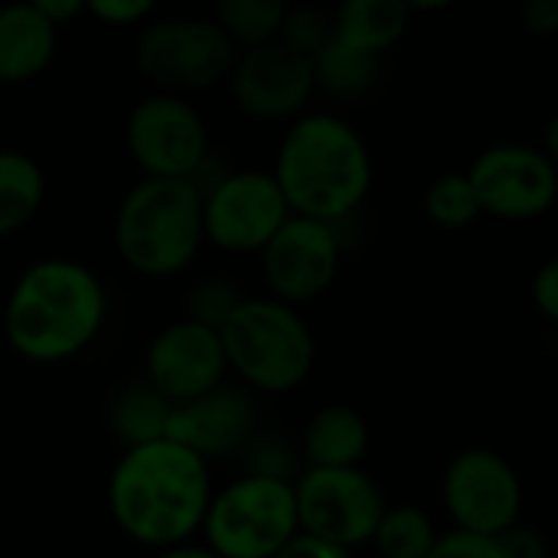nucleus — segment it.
I'll list each match as a JSON object with an SVG mask.
<instances>
[{"label": "nucleus", "instance_id": "f257e3e1", "mask_svg": "<svg viewBox=\"0 0 558 558\" xmlns=\"http://www.w3.org/2000/svg\"><path fill=\"white\" fill-rule=\"evenodd\" d=\"M210 496L207 460L171 437L125 447L109 476V512L119 532L158 551L201 532Z\"/></svg>", "mask_w": 558, "mask_h": 558}, {"label": "nucleus", "instance_id": "f03ea898", "mask_svg": "<svg viewBox=\"0 0 558 558\" xmlns=\"http://www.w3.org/2000/svg\"><path fill=\"white\" fill-rule=\"evenodd\" d=\"M109 296L99 276L80 259H40L34 263L8 296L4 336L8 345L37 365H57L102 332Z\"/></svg>", "mask_w": 558, "mask_h": 558}, {"label": "nucleus", "instance_id": "7ed1b4c3", "mask_svg": "<svg viewBox=\"0 0 558 558\" xmlns=\"http://www.w3.org/2000/svg\"><path fill=\"white\" fill-rule=\"evenodd\" d=\"M272 178L293 214L339 223L365 204L375 165L365 138L345 119L303 112L279 142Z\"/></svg>", "mask_w": 558, "mask_h": 558}, {"label": "nucleus", "instance_id": "20e7f679", "mask_svg": "<svg viewBox=\"0 0 558 558\" xmlns=\"http://www.w3.org/2000/svg\"><path fill=\"white\" fill-rule=\"evenodd\" d=\"M204 243V191L194 178L145 174L119 204L116 246L138 276L165 279L191 266Z\"/></svg>", "mask_w": 558, "mask_h": 558}, {"label": "nucleus", "instance_id": "39448f33", "mask_svg": "<svg viewBox=\"0 0 558 558\" xmlns=\"http://www.w3.org/2000/svg\"><path fill=\"white\" fill-rule=\"evenodd\" d=\"M227 372L263 395L296 391L316 368V336L300 306L276 296H243L220 323Z\"/></svg>", "mask_w": 558, "mask_h": 558}, {"label": "nucleus", "instance_id": "423d86ee", "mask_svg": "<svg viewBox=\"0 0 558 558\" xmlns=\"http://www.w3.org/2000/svg\"><path fill=\"white\" fill-rule=\"evenodd\" d=\"M300 529L293 480L243 473L207 502L201 532L223 558H272Z\"/></svg>", "mask_w": 558, "mask_h": 558}, {"label": "nucleus", "instance_id": "0eeeda50", "mask_svg": "<svg viewBox=\"0 0 558 558\" xmlns=\"http://www.w3.org/2000/svg\"><path fill=\"white\" fill-rule=\"evenodd\" d=\"M236 53L240 50L217 21L178 17L142 31L135 63L158 93L191 99L227 83Z\"/></svg>", "mask_w": 558, "mask_h": 558}, {"label": "nucleus", "instance_id": "6e6552de", "mask_svg": "<svg viewBox=\"0 0 558 558\" xmlns=\"http://www.w3.org/2000/svg\"><path fill=\"white\" fill-rule=\"evenodd\" d=\"M293 493L300 529L345 548L365 545L388 506L381 486L362 466H306Z\"/></svg>", "mask_w": 558, "mask_h": 558}, {"label": "nucleus", "instance_id": "1a4fd4ad", "mask_svg": "<svg viewBox=\"0 0 558 558\" xmlns=\"http://www.w3.org/2000/svg\"><path fill=\"white\" fill-rule=\"evenodd\" d=\"M201 191L204 240L223 253H259L293 214L272 171H230Z\"/></svg>", "mask_w": 558, "mask_h": 558}, {"label": "nucleus", "instance_id": "9d476101", "mask_svg": "<svg viewBox=\"0 0 558 558\" xmlns=\"http://www.w3.org/2000/svg\"><path fill=\"white\" fill-rule=\"evenodd\" d=\"M259 263L269 296L306 306L336 283L342 263L339 230L329 220L290 214L259 250Z\"/></svg>", "mask_w": 558, "mask_h": 558}, {"label": "nucleus", "instance_id": "9b49d317", "mask_svg": "<svg viewBox=\"0 0 558 558\" xmlns=\"http://www.w3.org/2000/svg\"><path fill=\"white\" fill-rule=\"evenodd\" d=\"M440 499L457 529L496 535L519 522L522 480L502 453L489 447H466L444 466Z\"/></svg>", "mask_w": 558, "mask_h": 558}, {"label": "nucleus", "instance_id": "f8f14e48", "mask_svg": "<svg viewBox=\"0 0 558 558\" xmlns=\"http://www.w3.org/2000/svg\"><path fill=\"white\" fill-rule=\"evenodd\" d=\"M466 178L483 214L496 220H535L545 217L558 201V168L542 148L532 145H489L473 158Z\"/></svg>", "mask_w": 558, "mask_h": 558}, {"label": "nucleus", "instance_id": "ddd939ff", "mask_svg": "<svg viewBox=\"0 0 558 558\" xmlns=\"http://www.w3.org/2000/svg\"><path fill=\"white\" fill-rule=\"evenodd\" d=\"M125 145L142 174L194 178L207 161V125L187 96L155 93L125 122Z\"/></svg>", "mask_w": 558, "mask_h": 558}, {"label": "nucleus", "instance_id": "4468645a", "mask_svg": "<svg viewBox=\"0 0 558 558\" xmlns=\"http://www.w3.org/2000/svg\"><path fill=\"white\" fill-rule=\"evenodd\" d=\"M227 83L240 112L263 122L303 116V109L319 89L313 57L293 50L279 37L240 50Z\"/></svg>", "mask_w": 558, "mask_h": 558}, {"label": "nucleus", "instance_id": "2eb2a0df", "mask_svg": "<svg viewBox=\"0 0 558 558\" xmlns=\"http://www.w3.org/2000/svg\"><path fill=\"white\" fill-rule=\"evenodd\" d=\"M227 375L220 332L197 319L165 326L145 349V381L171 404L191 401L217 388Z\"/></svg>", "mask_w": 558, "mask_h": 558}, {"label": "nucleus", "instance_id": "dca6fc26", "mask_svg": "<svg viewBox=\"0 0 558 558\" xmlns=\"http://www.w3.org/2000/svg\"><path fill=\"white\" fill-rule=\"evenodd\" d=\"M253 434H256V404L250 391L227 388L223 381L191 401L174 404L168 421V437L191 447L204 460L243 450Z\"/></svg>", "mask_w": 558, "mask_h": 558}, {"label": "nucleus", "instance_id": "f3484780", "mask_svg": "<svg viewBox=\"0 0 558 558\" xmlns=\"http://www.w3.org/2000/svg\"><path fill=\"white\" fill-rule=\"evenodd\" d=\"M57 31L27 0L0 8V83L37 80L57 57Z\"/></svg>", "mask_w": 558, "mask_h": 558}, {"label": "nucleus", "instance_id": "a211bd4d", "mask_svg": "<svg viewBox=\"0 0 558 558\" xmlns=\"http://www.w3.org/2000/svg\"><path fill=\"white\" fill-rule=\"evenodd\" d=\"M372 430L368 421L349 404L319 408L303 430L306 466H359L368 453Z\"/></svg>", "mask_w": 558, "mask_h": 558}, {"label": "nucleus", "instance_id": "6ab92c4d", "mask_svg": "<svg viewBox=\"0 0 558 558\" xmlns=\"http://www.w3.org/2000/svg\"><path fill=\"white\" fill-rule=\"evenodd\" d=\"M411 14L408 0H342L332 17V37L355 50L385 57L404 40Z\"/></svg>", "mask_w": 558, "mask_h": 558}, {"label": "nucleus", "instance_id": "aec40b11", "mask_svg": "<svg viewBox=\"0 0 558 558\" xmlns=\"http://www.w3.org/2000/svg\"><path fill=\"white\" fill-rule=\"evenodd\" d=\"M47 197L44 168L14 148H0V236H14L40 214Z\"/></svg>", "mask_w": 558, "mask_h": 558}, {"label": "nucleus", "instance_id": "412c9836", "mask_svg": "<svg viewBox=\"0 0 558 558\" xmlns=\"http://www.w3.org/2000/svg\"><path fill=\"white\" fill-rule=\"evenodd\" d=\"M171 408L174 404L158 388H151L145 378L129 381L109 401V430L116 434V440L122 447H138V444L168 437Z\"/></svg>", "mask_w": 558, "mask_h": 558}, {"label": "nucleus", "instance_id": "4be33fe9", "mask_svg": "<svg viewBox=\"0 0 558 558\" xmlns=\"http://www.w3.org/2000/svg\"><path fill=\"white\" fill-rule=\"evenodd\" d=\"M378 60L375 53L355 50L342 44L339 37H329L326 47L313 57L316 66V86L339 96V99H355L365 96L375 80H378Z\"/></svg>", "mask_w": 558, "mask_h": 558}, {"label": "nucleus", "instance_id": "5701e85b", "mask_svg": "<svg viewBox=\"0 0 558 558\" xmlns=\"http://www.w3.org/2000/svg\"><path fill=\"white\" fill-rule=\"evenodd\" d=\"M287 14L290 0H217L214 4V21L236 50L276 40Z\"/></svg>", "mask_w": 558, "mask_h": 558}, {"label": "nucleus", "instance_id": "b1692460", "mask_svg": "<svg viewBox=\"0 0 558 558\" xmlns=\"http://www.w3.org/2000/svg\"><path fill=\"white\" fill-rule=\"evenodd\" d=\"M437 525L427 509L421 506H385L375 532L368 542H375L378 558H424L430 545L437 542Z\"/></svg>", "mask_w": 558, "mask_h": 558}, {"label": "nucleus", "instance_id": "393cba45", "mask_svg": "<svg viewBox=\"0 0 558 558\" xmlns=\"http://www.w3.org/2000/svg\"><path fill=\"white\" fill-rule=\"evenodd\" d=\"M424 214L440 230H466L483 217L480 197L466 171H447L434 178L424 191Z\"/></svg>", "mask_w": 558, "mask_h": 558}, {"label": "nucleus", "instance_id": "a878e982", "mask_svg": "<svg viewBox=\"0 0 558 558\" xmlns=\"http://www.w3.org/2000/svg\"><path fill=\"white\" fill-rule=\"evenodd\" d=\"M240 290L233 283H227V279L214 276V279H204V283H197L191 290V300H187V316L197 319V323H207L214 329H220V323L230 316V310L240 303Z\"/></svg>", "mask_w": 558, "mask_h": 558}, {"label": "nucleus", "instance_id": "bb28decb", "mask_svg": "<svg viewBox=\"0 0 558 558\" xmlns=\"http://www.w3.org/2000/svg\"><path fill=\"white\" fill-rule=\"evenodd\" d=\"M329 37H332V21L316 11H306V8H290L283 27H279V40L306 57H316Z\"/></svg>", "mask_w": 558, "mask_h": 558}, {"label": "nucleus", "instance_id": "cd10ccee", "mask_svg": "<svg viewBox=\"0 0 558 558\" xmlns=\"http://www.w3.org/2000/svg\"><path fill=\"white\" fill-rule=\"evenodd\" d=\"M246 473H263V476H279V480H293V453L279 437H250L246 440Z\"/></svg>", "mask_w": 558, "mask_h": 558}, {"label": "nucleus", "instance_id": "c85d7f7f", "mask_svg": "<svg viewBox=\"0 0 558 558\" xmlns=\"http://www.w3.org/2000/svg\"><path fill=\"white\" fill-rule=\"evenodd\" d=\"M424 558H502V555L493 535H480V532H466L453 525L450 532L437 535V542L430 545Z\"/></svg>", "mask_w": 558, "mask_h": 558}, {"label": "nucleus", "instance_id": "c756f323", "mask_svg": "<svg viewBox=\"0 0 558 558\" xmlns=\"http://www.w3.org/2000/svg\"><path fill=\"white\" fill-rule=\"evenodd\" d=\"M493 538H496V548L502 558H548V538L532 525L512 522L502 532H496Z\"/></svg>", "mask_w": 558, "mask_h": 558}, {"label": "nucleus", "instance_id": "7c9ffc66", "mask_svg": "<svg viewBox=\"0 0 558 558\" xmlns=\"http://www.w3.org/2000/svg\"><path fill=\"white\" fill-rule=\"evenodd\" d=\"M272 558H352V548L329 542L323 535H313L306 529H296L283 545L272 551Z\"/></svg>", "mask_w": 558, "mask_h": 558}, {"label": "nucleus", "instance_id": "2f4dec72", "mask_svg": "<svg viewBox=\"0 0 558 558\" xmlns=\"http://www.w3.org/2000/svg\"><path fill=\"white\" fill-rule=\"evenodd\" d=\"M529 296H532V306L538 310V316L548 319L551 326H558V256L545 259L532 272Z\"/></svg>", "mask_w": 558, "mask_h": 558}, {"label": "nucleus", "instance_id": "473e14b6", "mask_svg": "<svg viewBox=\"0 0 558 558\" xmlns=\"http://www.w3.org/2000/svg\"><path fill=\"white\" fill-rule=\"evenodd\" d=\"M155 4L158 0H86V11L99 17L102 24L132 27V24H142L155 11Z\"/></svg>", "mask_w": 558, "mask_h": 558}, {"label": "nucleus", "instance_id": "72a5a7b5", "mask_svg": "<svg viewBox=\"0 0 558 558\" xmlns=\"http://www.w3.org/2000/svg\"><path fill=\"white\" fill-rule=\"evenodd\" d=\"M522 27L532 37H558V0H525L522 4Z\"/></svg>", "mask_w": 558, "mask_h": 558}, {"label": "nucleus", "instance_id": "f704fd0d", "mask_svg": "<svg viewBox=\"0 0 558 558\" xmlns=\"http://www.w3.org/2000/svg\"><path fill=\"white\" fill-rule=\"evenodd\" d=\"M34 11H40L53 27L73 24L80 14H86V0H27Z\"/></svg>", "mask_w": 558, "mask_h": 558}, {"label": "nucleus", "instance_id": "c9c22d12", "mask_svg": "<svg viewBox=\"0 0 558 558\" xmlns=\"http://www.w3.org/2000/svg\"><path fill=\"white\" fill-rule=\"evenodd\" d=\"M158 558H223V555H217L207 542H204V545L178 542V545H171V548H161V555H158Z\"/></svg>", "mask_w": 558, "mask_h": 558}, {"label": "nucleus", "instance_id": "e433bc0d", "mask_svg": "<svg viewBox=\"0 0 558 558\" xmlns=\"http://www.w3.org/2000/svg\"><path fill=\"white\" fill-rule=\"evenodd\" d=\"M542 151L551 158V165L558 168V109L548 116V122H545V135H542Z\"/></svg>", "mask_w": 558, "mask_h": 558}, {"label": "nucleus", "instance_id": "4c0bfd02", "mask_svg": "<svg viewBox=\"0 0 558 558\" xmlns=\"http://www.w3.org/2000/svg\"><path fill=\"white\" fill-rule=\"evenodd\" d=\"M457 0H408V8L411 11H421V14H434V11H447L453 8Z\"/></svg>", "mask_w": 558, "mask_h": 558}]
</instances>
